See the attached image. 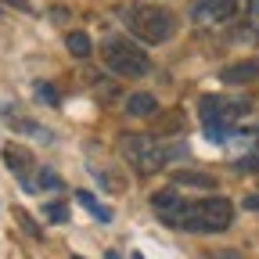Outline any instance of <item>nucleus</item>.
Segmentation results:
<instances>
[{
  "label": "nucleus",
  "mask_w": 259,
  "mask_h": 259,
  "mask_svg": "<svg viewBox=\"0 0 259 259\" xmlns=\"http://www.w3.org/2000/svg\"><path fill=\"white\" fill-rule=\"evenodd\" d=\"M234 223V202L220 198V194H209V198L198 202H184L180 212L169 220V227L187 234H220Z\"/></svg>",
  "instance_id": "nucleus-1"
},
{
  "label": "nucleus",
  "mask_w": 259,
  "mask_h": 259,
  "mask_svg": "<svg viewBox=\"0 0 259 259\" xmlns=\"http://www.w3.org/2000/svg\"><path fill=\"white\" fill-rule=\"evenodd\" d=\"M184 155V144H169L162 137H151V134H130L122 137V158L134 166L141 177H151L158 169H166L173 158Z\"/></svg>",
  "instance_id": "nucleus-2"
},
{
  "label": "nucleus",
  "mask_w": 259,
  "mask_h": 259,
  "mask_svg": "<svg viewBox=\"0 0 259 259\" xmlns=\"http://www.w3.org/2000/svg\"><path fill=\"white\" fill-rule=\"evenodd\" d=\"M122 22L148 47H158V44H166V40L177 36V15L169 8H158V4H134V8H126Z\"/></svg>",
  "instance_id": "nucleus-3"
},
{
  "label": "nucleus",
  "mask_w": 259,
  "mask_h": 259,
  "mask_svg": "<svg viewBox=\"0 0 259 259\" xmlns=\"http://www.w3.org/2000/svg\"><path fill=\"white\" fill-rule=\"evenodd\" d=\"M101 58H105V69L115 72L119 79H141L151 72V58L144 47L130 44V40H108L101 47Z\"/></svg>",
  "instance_id": "nucleus-4"
},
{
  "label": "nucleus",
  "mask_w": 259,
  "mask_h": 259,
  "mask_svg": "<svg viewBox=\"0 0 259 259\" xmlns=\"http://www.w3.org/2000/svg\"><path fill=\"white\" fill-rule=\"evenodd\" d=\"M248 112V101H241V97H202L198 105V115H202V126L205 134L209 130H234V122Z\"/></svg>",
  "instance_id": "nucleus-5"
},
{
  "label": "nucleus",
  "mask_w": 259,
  "mask_h": 259,
  "mask_svg": "<svg viewBox=\"0 0 259 259\" xmlns=\"http://www.w3.org/2000/svg\"><path fill=\"white\" fill-rule=\"evenodd\" d=\"M238 4L241 0H198L191 8V22L194 25H223L238 15Z\"/></svg>",
  "instance_id": "nucleus-6"
},
{
  "label": "nucleus",
  "mask_w": 259,
  "mask_h": 259,
  "mask_svg": "<svg viewBox=\"0 0 259 259\" xmlns=\"http://www.w3.org/2000/svg\"><path fill=\"white\" fill-rule=\"evenodd\" d=\"M4 166L22 180L25 191H36V162H32V155H29L25 148L8 144V148H4Z\"/></svg>",
  "instance_id": "nucleus-7"
},
{
  "label": "nucleus",
  "mask_w": 259,
  "mask_h": 259,
  "mask_svg": "<svg viewBox=\"0 0 259 259\" xmlns=\"http://www.w3.org/2000/svg\"><path fill=\"white\" fill-rule=\"evenodd\" d=\"M220 79L227 87H245V83L259 79V58H245V61L227 65V69H220Z\"/></svg>",
  "instance_id": "nucleus-8"
},
{
  "label": "nucleus",
  "mask_w": 259,
  "mask_h": 259,
  "mask_svg": "<svg viewBox=\"0 0 259 259\" xmlns=\"http://www.w3.org/2000/svg\"><path fill=\"white\" fill-rule=\"evenodd\" d=\"M180 205H184V198L177 194V187H166V191H155V194H151V209L158 212L162 223H169V220L180 212Z\"/></svg>",
  "instance_id": "nucleus-9"
},
{
  "label": "nucleus",
  "mask_w": 259,
  "mask_h": 259,
  "mask_svg": "<svg viewBox=\"0 0 259 259\" xmlns=\"http://www.w3.org/2000/svg\"><path fill=\"white\" fill-rule=\"evenodd\" d=\"M158 112V101L151 94H130L126 97V115H134V119H148Z\"/></svg>",
  "instance_id": "nucleus-10"
},
{
  "label": "nucleus",
  "mask_w": 259,
  "mask_h": 259,
  "mask_svg": "<svg viewBox=\"0 0 259 259\" xmlns=\"http://www.w3.org/2000/svg\"><path fill=\"white\" fill-rule=\"evenodd\" d=\"M76 198H79V205H83V209H87V212H90L97 223H112V220H115V216H112V209H108V205H101V202H97L90 191H79Z\"/></svg>",
  "instance_id": "nucleus-11"
},
{
  "label": "nucleus",
  "mask_w": 259,
  "mask_h": 259,
  "mask_svg": "<svg viewBox=\"0 0 259 259\" xmlns=\"http://www.w3.org/2000/svg\"><path fill=\"white\" fill-rule=\"evenodd\" d=\"M173 187H216V180L209 177V173H194V169H180V173H173Z\"/></svg>",
  "instance_id": "nucleus-12"
},
{
  "label": "nucleus",
  "mask_w": 259,
  "mask_h": 259,
  "mask_svg": "<svg viewBox=\"0 0 259 259\" xmlns=\"http://www.w3.org/2000/svg\"><path fill=\"white\" fill-rule=\"evenodd\" d=\"M65 44H69V54H76V58L90 54V36H87V32H69V40H65Z\"/></svg>",
  "instance_id": "nucleus-13"
},
{
  "label": "nucleus",
  "mask_w": 259,
  "mask_h": 259,
  "mask_svg": "<svg viewBox=\"0 0 259 259\" xmlns=\"http://www.w3.org/2000/svg\"><path fill=\"white\" fill-rule=\"evenodd\" d=\"M61 177L51 173V169H36V191H61Z\"/></svg>",
  "instance_id": "nucleus-14"
},
{
  "label": "nucleus",
  "mask_w": 259,
  "mask_h": 259,
  "mask_svg": "<svg viewBox=\"0 0 259 259\" xmlns=\"http://www.w3.org/2000/svg\"><path fill=\"white\" fill-rule=\"evenodd\" d=\"M234 166H238V169H259V141H252V144H248V151H245V155H238Z\"/></svg>",
  "instance_id": "nucleus-15"
},
{
  "label": "nucleus",
  "mask_w": 259,
  "mask_h": 259,
  "mask_svg": "<svg viewBox=\"0 0 259 259\" xmlns=\"http://www.w3.org/2000/svg\"><path fill=\"white\" fill-rule=\"evenodd\" d=\"M44 216H47L51 223H65V220H69V205H65V202H47Z\"/></svg>",
  "instance_id": "nucleus-16"
},
{
  "label": "nucleus",
  "mask_w": 259,
  "mask_h": 259,
  "mask_svg": "<svg viewBox=\"0 0 259 259\" xmlns=\"http://www.w3.org/2000/svg\"><path fill=\"white\" fill-rule=\"evenodd\" d=\"M36 97H40L44 105H51V108H54V105H61V101H58V90H54L51 83H36Z\"/></svg>",
  "instance_id": "nucleus-17"
},
{
  "label": "nucleus",
  "mask_w": 259,
  "mask_h": 259,
  "mask_svg": "<svg viewBox=\"0 0 259 259\" xmlns=\"http://www.w3.org/2000/svg\"><path fill=\"white\" fill-rule=\"evenodd\" d=\"M18 223H22V231H25V234H32V238H40V234H44L40 227L32 223V216H29V212H18Z\"/></svg>",
  "instance_id": "nucleus-18"
},
{
  "label": "nucleus",
  "mask_w": 259,
  "mask_h": 259,
  "mask_svg": "<svg viewBox=\"0 0 259 259\" xmlns=\"http://www.w3.org/2000/svg\"><path fill=\"white\" fill-rule=\"evenodd\" d=\"M248 25L259 32V0H248Z\"/></svg>",
  "instance_id": "nucleus-19"
},
{
  "label": "nucleus",
  "mask_w": 259,
  "mask_h": 259,
  "mask_svg": "<svg viewBox=\"0 0 259 259\" xmlns=\"http://www.w3.org/2000/svg\"><path fill=\"white\" fill-rule=\"evenodd\" d=\"M245 209H259V194H248V198H245Z\"/></svg>",
  "instance_id": "nucleus-20"
},
{
  "label": "nucleus",
  "mask_w": 259,
  "mask_h": 259,
  "mask_svg": "<svg viewBox=\"0 0 259 259\" xmlns=\"http://www.w3.org/2000/svg\"><path fill=\"white\" fill-rule=\"evenodd\" d=\"M216 259H245V255H241V252H220Z\"/></svg>",
  "instance_id": "nucleus-21"
},
{
  "label": "nucleus",
  "mask_w": 259,
  "mask_h": 259,
  "mask_svg": "<svg viewBox=\"0 0 259 259\" xmlns=\"http://www.w3.org/2000/svg\"><path fill=\"white\" fill-rule=\"evenodd\" d=\"M134 259H144V255H141V252H134Z\"/></svg>",
  "instance_id": "nucleus-22"
},
{
  "label": "nucleus",
  "mask_w": 259,
  "mask_h": 259,
  "mask_svg": "<svg viewBox=\"0 0 259 259\" xmlns=\"http://www.w3.org/2000/svg\"><path fill=\"white\" fill-rule=\"evenodd\" d=\"M72 259H79V255H72Z\"/></svg>",
  "instance_id": "nucleus-23"
}]
</instances>
